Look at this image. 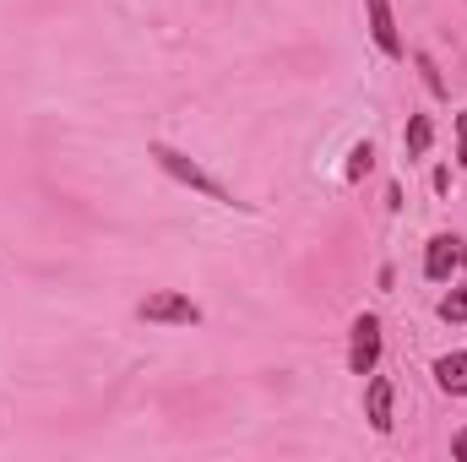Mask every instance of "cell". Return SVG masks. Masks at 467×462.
Listing matches in <instances>:
<instances>
[{"mask_svg": "<svg viewBox=\"0 0 467 462\" xmlns=\"http://www.w3.org/2000/svg\"><path fill=\"white\" fill-rule=\"evenodd\" d=\"M147 158H152L169 180H180V185L202 191V196H207V202H218V207H250V202H239V196H234L223 180H213L196 158H185V152H180V147H169V142H147Z\"/></svg>", "mask_w": 467, "mask_h": 462, "instance_id": "cell-1", "label": "cell"}, {"mask_svg": "<svg viewBox=\"0 0 467 462\" xmlns=\"http://www.w3.org/2000/svg\"><path fill=\"white\" fill-rule=\"evenodd\" d=\"M136 316L152 321V327H202V305H196L191 294H180V289H158V294H147V299L136 305Z\"/></svg>", "mask_w": 467, "mask_h": 462, "instance_id": "cell-2", "label": "cell"}, {"mask_svg": "<svg viewBox=\"0 0 467 462\" xmlns=\"http://www.w3.org/2000/svg\"><path fill=\"white\" fill-rule=\"evenodd\" d=\"M375 364H380V316L358 310L348 327V370L353 375H369Z\"/></svg>", "mask_w": 467, "mask_h": 462, "instance_id": "cell-3", "label": "cell"}, {"mask_svg": "<svg viewBox=\"0 0 467 462\" xmlns=\"http://www.w3.org/2000/svg\"><path fill=\"white\" fill-rule=\"evenodd\" d=\"M462 267H467V245L457 234H435L424 245V278L430 283H451V272H462Z\"/></svg>", "mask_w": 467, "mask_h": 462, "instance_id": "cell-4", "label": "cell"}, {"mask_svg": "<svg viewBox=\"0 0 467 462\" xmlns=\"http://www.w3.org/2000/svg\"><path fill=\"white\" fill-rule=\"evenodd\" d=\"M364 16H369V38L386 60H402V33H397V16H391V0H364Z\"/></svg>", "mask_w": 467, "mask_h": 462, "instance_id": "cell-5", "label": "cell"}, {"mask_svg": "<svg viewBox=\"0 0 467 462\" xmlns=\"http://www.w3.org/2000/svg\"><path fill=\"white\" fill-rule=\"evenodd\" d=\"M391 397H397V392H391V381L369 370V386H364V419H369V430H375V436H386V430H391Z\"/></svg>", "mask_w": 467, "mask_h": 462, "instance_id": "cell-6", "label": "cell"}, {"mask_svg": "<svg viewBox=\"0 0 467 462\" xmlns=\"http://www.w3.org/2000/svg\"><path fill=\"white\" fill-rule=\"evenodd\" d=\"M430 370H435V386L446 397H467V353H441Z\"/></svg>", "mask_w": 467, "mask_h": 462, "instance_id": "cell-7", "label": "cell"}, {"mask_svg": "<svg viewBox=\"0 0 467 462\" xmlns=\"http://www.w3.org/2000/svg\"><path fill=\"white\" fill-rule=\"evenodd\" d=\"M402 147H408V158H424V152L435 147V120H430V115H408Z\"/></svg>", "mask_w": 467, "mask_h": 462, "instance_id": "cell-8", "label": "cell"}, {"mask_svg": "<svg viewBox=\"0 0 467 462\" xmlns=\"http://www.w3.org/2000/svg\"><path fill=\"white\" fill-rule=\"evenodd\" d=\"M435 316H441L446 327H467V278L446 294V299H441V305H435Z\"/></svg>", "mask_w": 467, "mask_h": 462, "instance_id": "cell-9", "label": "cell"}, {"mask_svg": "<svg viewBox=\"0 0 467 462\" xmlns=\"http://www.w3.org/2000/svg\"><path fill=\"white\" fill-rule=\"evenodd\" d=\"M369 163H375V147L369 142H358L348 152V180H358V174H369Z\"/></svg>", "mask_w": 467, "mask_h": 462, "instance_id": "cell-10", "label": "cell"}, {"mask_svg": "<svg viewBox=\"0 0 467 462\" xmlns=\"http://www.w3.org/2000/svg\"><path fill=\"white\" fill-rule=\"evenodd\" d=\"M413 60H419V71H424V82H430V93L441 99V93H446V77L435 71V60H430V55H413Z\"/></svg>", "mask_w": 467, "mask_h": 462, "instance_id": "cell-11", "label": "cell"}, {"mask_svg": "<svg viewBox=\"0 0 467 462\" xmlns=\"http://www.w3.org/2000/svg\"><path fill=\"white\" fill-rule=\"evenodd\" d=\"M457 163L467 169V110L457 115Z\"/></svg>", "mask_w": 467, "mask_h": 462, "instance_id": "cell-12", "label": "cell"}, {"mask_svg": "<svg viewBox=\"0 0 467 462\" xmlns=\"http://www.w3.org/2000/svg\"><path fill=\"white\" fill-rule=\"evenodd\" d=\"M451 457H457V462H467V430L457 436V441H451Z\"/></svg>", "mask_w": 467, "mask_h": 462, "instance_id": "cell-13", "label": "cell"}]
</instances>
